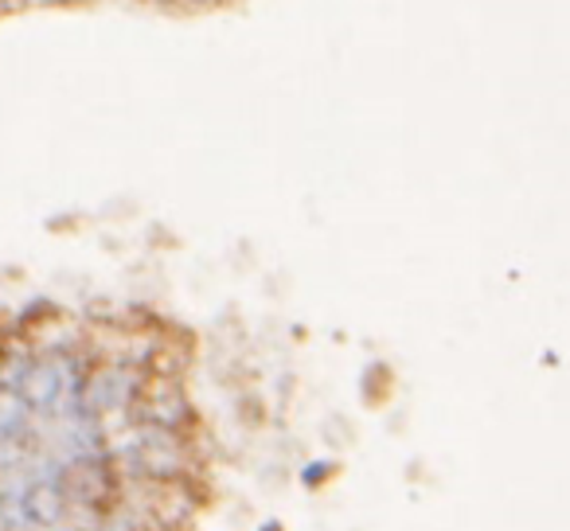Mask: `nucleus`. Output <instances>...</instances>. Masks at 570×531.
<instances>
[{
    "label": "nucleus",
    "instance_id": "4",
    "mask_svg": "<svg viewBox=\"0 0 570 531\" xmlns=\"http://www.w3.org/2000/svg\"><path fill=\"white\" fill-rule=\"evenodd\" d=\"M48 4H63V0H48Z\"/></svg>",
    "mask_w": 570,
    "mask_h": 531
},
{
    "label": "nucleus",
    "instance_id": "2",
    "mask_svg": "<svg viewBox=\"0 0 570 531\" xmlns=\"http://www.w3.org/2000/svg\"><path fill=\"white\" fill-rule=\"evenodd\" d=\"M137 395H141V375H137L129 364L98 367L90 380H82L79 406H75L71 422L75 419L98 422V419H106V414H118V411H126Z\"/></svg>",
    "mask_w": 570,
    "mask_h": 531
},
{
    "label": "nucleus",
    "instance_id": "3",
    "mask_svg": "<svg viewBox=\"0 0 570 531\" xmlns=\"http://www.w3.org/2000/svg\"><path fill=\"white\" fill-rule=\"evenodd\" d=\"M36 442V426L32 414L20 403H12L9 411H0V469H12L32 453Z\"/></svg>",
    "mask_w": 570,
    "mask_h": 531
},
{
    "label": "nucleus",
    "instance_id": "1",
    "mask_svg": "<svg viewBox=\"0 0 570 531\" xmlns=\"http://www.w3.org/2000/svg\"><path fill=\"white\" fill-rule=\"evenodd\" d=\"M9 391L28 414H67L71 419L75 406H79L82 372L75 360L63 356L28 360L9 380Z\"/></svg>",
    "mask_w": 570,
    "mask_h": 531
}]
</instances>
